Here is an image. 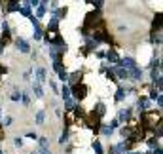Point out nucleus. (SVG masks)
Returning a JSON list of instances; mask_svg holds the SVG:
<instances>
[{"label":"nucleus","instance_id":"7c9ffc66","mask_svg":"<svg viewBox=\"0 0 163 154\" xmlns=\"http://www.w3.org/2000/svg\"><path fill=\"white\" fill-rule=\"evenodd\" d=\"M4 46H6V44H2V42H0V53H4Z\"/></svg>","mask_w":163,"mask_h":154},{"label":"nucleus","instance_id":"393cba45","mask_svg":"<svg viewBox=\"0 0 163 154\" xmlns=\"http://www.w3.org/2000/svg\"><path fill=\"white\" fill-rule=\"evenodd\" d=\"M67 141H68V133H67V131H65V133H63V135H61V139H59V143H63V145H65Z\"/></svg>","mask_w":163,"mask_h":154},{"label":"nucleus","instance_id":"f3484780","mask_svg":"<svg viewBox=\"0 0 163 154\" xmlns=\"http://www.w3.org/2000/svg\"><path fill=\"white\" fill-rule=\"evenodd\" d=\"M19 12L23 13L25 17H29V15H31V6H29V4H23V6L19 8Z\"/></svg>","mask_w":163,"mask_h":154},{"label":"nucleus","instance_id":"4468645a","mask_svg":"<svg viewBox=\"0 0 163 154\" xmlns=\"http://www.w3.org/2000/svg\"><path fill=\"white\" fill-rule=\"evenodd\" d=\"M146 143H148V146H150V149H158V146H159V139H158V137H150Z\"/></svg>","mask_w":163,"mask_h":154},{"label":"nucleus","instance_id":"f8f14e48","mask_svg":"<svg viewBox=\"0 0 163 154\" xmlns=\"http://www.w3.org/2000/svg\"><path fill=\"white\" fill-rule=\"evenodd\" d=\"M127 97V89L125 88H118V92H116V101H123Z\"/></svg>","mask_w":163,"mask_h":154},{"label":"nucleus","instance_id":"2eb2a0df","mask_svg":"<svg viewBox=\"0 0 163 154\" xmlns=\"http://www.w3.org/2000/svg\"><path fill=\"white\" fill-rule=\"evenodd\" d=\"M57 74H59V78H61V82H63V84H65V82L68 80V72L65 71V69H59V71H57Z\"/></svg>","mask_w":163,"mask_h":154},{"label":"nucleus","instance_id":"7ed1b4c3","mask_svg":"<svg viewBox=\"0 0 163 154\" xmlns=\"http://www.w3.org/2000/svg\"><path fill=\"white\" fill-rule=\"evenodd\" d=\"M15 46L19 48V52H21V53H29V52H31L29 42H27V40H23V38H17V40H15Z\"/></svg>","mask_w":163,"mask_h":154},{"label":"nucleus","instance_id":"a211bd4d","mask_svg":"<svg viewBox=\"0 0 163 154\" xmlns=\"http://www.w3.org/2000/svg\"><path fill=\"white\" fill-rule=\"evenodd\" d=\"M44 13H46V4H40L38 6V12H36V19L44 17Z\"/></svg>","mask_w":163,"mask_h":154},{"label":"nucleus","instance_id":"c756f323","mask_svg":"<svg viewBox=\"0 0 163 154\" xmlns=\"http://www.w3.org/2000/svg\"><path fill=\"white\" fill-rule=\"evenodd\" d=\"M154 154H161V149L158 146V149H154Z\"/></svg>","mask_w":163,"mask_h":154},{"label":"nucleus","instance_id":"423d86ee","mask_svg":"<svg viewBox=\"0 0 163 154\" xmlns=\"http://www.w3.org/2000/svg\"><path fill=\"white\" fill-rule=\"evenodd\" d=\"M34 74H36V82H38V84H44V82H47V80H46V69L38 67L36 71H34Z\"/></svg>","mask_w":163,"mask_h":154},{"label":"nucleus","instance_id":"1a4fd4ad","mask_svg":"<svg viewBox=\"0 0 163 154\" xmlns=\"http://www.w3.org/2000/svg\"><path fill=\"white\" fill-rule=\"evenodd\" d=\"M140 76H142V71H140L139 67L129 69V78H131V80H140Z\"/></svg>","mask_w":163,"mask_h":154},{"label":"nucleus","instance_id":"20e7f679","mask_svg":"<svg viewBox=\"0 0 163 154\" xmlns=\"http://www.w3.org/2000/svg\"><path fill=\"white\" fill-rule=\"evenodd\" d=\"M32 93H34V97H36V99H42V97H44V89H42V84H38L36 80L32 82Z\"/></svg>","mask_w":163,"mask_h":154},{"label":"nucleus","instance_id":"ddd939ff","mask_svg":"<svg viewBox=\"0 0 163 154\" xmlns=\"http://www.w3.org/2000/svg\"><path fill=\"white\" fill-rule=\"evenodd\" d=\"M44 120H46V110H38V112H36V124L42 126Z\"/></svg>","mask_w":163,"mask_h":154},{"label":"nucleus","instance_id":"0eeeda50","mask_svg":"<svg viewBox=\"0 0 163 154\" xmlns=\"http://www.w3.org/2000/svg\"><path fill=\"white\" fill-rule=\"evenodd\" d=\"M129 116H131V109H122L116 120L118 122H127V120H129Z\"/></svg>","mask_w":163,"mask_h":154},{"label":"nucleus","instance_id":"6ab92c4d","mask_svg":"<svg viewBox=\"0 0 163 154\" xmlns=\"http://www.w3.org/2000/svg\"><path fill=\"white\" fill-rule=\"evenodd\" d=\"M101 133H103V135H106V137H110L112 133H114V129H110L108 126H103V128H101Z\"/></svg>","mask_w":163,"mask_h":154},{"label":"nucleus","instance_id":"4be33fe9","mask_svg":"<svg viewBox=\"0 0 163 154\" xmlns=\"http://www.w3.org/2000/svg\"><path fill=\"white\" fill-rule=\"evenodd\" d=\"M13 145H15L17 149H21V146H23V139H21V137H15V139H13Z\"/></svg>","mask_w":163,"mask_h":154},{"label":"nucleus","instance_id":"cd10ccee","mask_svg":"<svg viewBox=\"0 0 163 154\" xmlns=\"http://www.w3.org/2000/svg\"><path fill=\"white\" fill-rule=\"evenodd\" d=\"M29 6H40V0H29Z\"/></svg>","mask_w":163,"mask_h":154},{"label":"nucleus","instance_id":"2f4dec72","mask_svg":"<svg viewBox=\"0 0 163 154\" xmlns=\"http://www.w3.org/2000/svg\"><path fill=\"white\" fill-rule=\"evenodd\" d=\"M125 154H140V152H125Z\"/></svg>","mask_w":163,"mask_h":154},{"label":"nucleus","instance_id":"c85d7f7f","mask_svg":"<svg viewBox=\"0 0 163 154\" xmlns=\"http://www.w3.org/2000/svg\"><path fill=\"white\" fill-rule=\"evenodd\" d=\"M38 154H51V152H49L47 149H40V152H38Z\"/></svg>","mask_w":163,"mask_h":154},{"label":"nucleus","instance_id":"5701e85b","mask_svg":"<svg viewBox=\"0 0 163 154\" xmlns=\"http://www.w3.org/2000/svg\"><path fill=\"white\" fill-rule=\"evenodd\" d=\"M161 15H159V13H158V15H155V19H154V29H155V27H158V29H159V25H161Z\"/></svg>","mask_w":163,"mask_h":154},{"label":"nucleus","instance_id":"9b49d317","mask_svg":"<svg viewBox=\"0 0 163 154\" xmlns=\"http://www.w3.org/2000/svg\"><path fill=\"white\" fill-rule=\"evenodd\" d=\"M61 97H63L65 101H68L70 97H72V95H70V86H67V84H63V88H61Z\"/></svg>","mask_w":163,"mask_h":154},{"label":"nucleus","instance_id":"412c9836","mask_svg":"<svg viewBox=\"0 0 163 154\" xmlns=\"http://www.w3.org/2000/svg\"><path fill=\"white\" fill-rule=\"evenodd\" d=\"M11 101H15V103L21 101V92H13L11 93Z\"/></svg>","mask_w":163,"mask_h":154},{"label":"nucleus","instance_id":"f257e3e1","mask_svg":"<svg viewBox=\"0 0 163 154\" xmlns=\"http://www.w3.org/2000/svg\"><path fill=\"white\" fill-rule=\"evenodd\" d=\"M86 93H87V88L83 86V84H76V86L70 88V95H74L76 99H83Z\"/></svg>","mask_w":163,"mask_h":154},{"label":"nucleus","instance_id":"aec40b11","mask_svg":"<svg viewBox=\"0 0 163 154\" xmlns=\"http://www.w3.org/2000/svg\"><path fill=\"white\" fill-rule=\"evenodd\" d=\"M93 150H95L97 154H104V152H103V146H101V143H99V141H93Z\"/></svg>","mask_w":163,"mask_h":154},{"label":"nucleus","instance_id":"6e6552de","mask_svg":"<svg viewBox=\"0 0 163 154\" xmlns=\"http://www.w3.org/2000/svg\"><path fill=\"white\" fill-rule=\"evenodd\" d=\"M70 86H76V84H82V72H74V74H68V80Z\"/></svg>","mask_w":163,"mask_h":154},{"label":"nucleus","instance_id":"f03ea898","mask_svg":"<svg viewBox=\"0 0 163 154\" xmlns=\"http://www.w3.org/2000/svg\"><path fill=\"white\" fill-rule=\"evenodd\" d=\"M93 110H95V112H93V116H95V120H101V118H103V116L106 114V107H104L103 103H97Z\"/></svg>","mask_w":163,"mask_h":154},{"label":"nucleus","instance_id":"bb28decb","mask_svg":"<svg viewBox=\"0 0 163 154\" xmlns=\"http://www.w3.org/2000/svg\"><path fill=\"white\" fill-rule=\"evenodd\" d=\"M27 137H29V139H38V135L34 133V131H29V133H27Z\"/></svg>","mask_w":163,"mask_h":154},{"label":"nucleus","instance_id":"b1692460","mask_svg":"<svg viewBox=\"0 0 163 154\" xmlns=\"http://www.w3.org/2000/svg\"><path fill=\"white\" fill-rule=\"evenodd\" d=\"M152 82H154V86L158 88V92H159V89H161V76H159V78H155V80H152Z\"/></svg>","mask_w":163,"mask_h":154},{"label":"nucleus","instance_id":"a878e982","mask_svg":"<svg viewBox=\"0 0 163 154\" xmlns=\"http://www.w3.org/2000/svg\"><path fill=\"white\" fill-rule=\"evenodd\" d=\"M118 124H119V122H118L116 118H114V120H112V122L108 124V128H110V129H116V128H118Z\"/></svg>","mask_w":163,"mask_h":154},{"label":"nucleus","instance_id":"9d476101","mask_svg":"<svg viewBox=\"0 0 163 154\" xmlns=\"http://www.w3.org/2000/svg\"><path fill=\"white\" fill-rule=\"evenodd\" d=\"M104 55H106V59H108V61L112 63V65H118V61H119V57H118V53H116L114 50H108V52H106Z\"/></svg>","mask_w":163,"mask_h":154},{"label":"nucleus","instance_id":"39448f33","mask_svg":"<svg viewBox=\"0 0 163 154\" xmlns=\"http://www.w3.org/2000/svg\"><path fill=\"white\" fill-rule=\"evenodd\" d=\"M150 99H146V97H140L139 99V109H140V112H146V110H150Z\"/></svg>","mask_w":163,"mask_h":154},{"label":"nucleus","instance_id":"dca6fc26","mask_svg":"<svg viewBox=\"0 0 163 154\" xmlns=\"http://www.w3.org/2000/svg\"><path fill=\"white\" fill-rule=\"evenodd\" d=\"M38 143H40V149H47V150H49V141H47V137H38Z\"/></svg>","mask_w":163,"mask_h":154}]
</instances>
